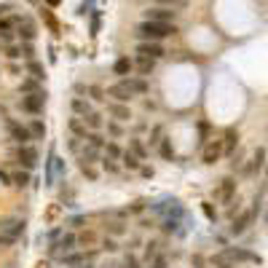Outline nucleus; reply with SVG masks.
I'll list each match as a JSON object with an SVG mask.
<instances>
[{"instance_id":"1","label":"nucleus","mask_w":268,"mask_h":268,"mask_svg":"<svg viewBox=\"0 0 268 268\" xmlns=\"http://www.w3.org/2000/svg\"><path fill=\"white\" fill-rule=\"evenodd\" d=\"M143 94H148V81L140 75H126L105 89V97H110L113 102H123V105H129L131 99L143 97Z\"/></svg>"},{"instance_id":"2","label":"nucleus","mask_w":268,"mask_h":268,"mask_svg":"<svg viewBox=\"0 0 268 268\" xmlns=\"http://www.w3.org/2000/svg\"><path fill=\"white\" fill-rule=\"evenodd\" d=\"M177 33V27L175 25H164V22H148L143 19L137 27H134V35L140 38V41H164V38H169V35H175Z\"/></svg>"},{"instance_id":"3","label":"nucleus","mask_w":268,"mask_h":268,"mask_svg":"<svg viewBox=\"0 0 268 268\" xmlns=\"http://www.w3.org/2000/svg\"><path fill=\"white\" fill-rule=\"evenodd\" d=\"M75 247H78V236H75L73 231H67V233L57 231V233H54L51 255H57V257H65V255H70V252H75Z\"/></svg>"},{"instance_id":"4","label":"nucleus","mask_w":268,"mask_h":268,"mask_svg":"<svg viewBox=\"0 0 268 268\" xmlns=\"http://www.w3.org/2000/svg\"><path fill=\"white\" fill-rule=\"evenodd\" d=\"M19 107L25 115H41L43 107H46V91H35V94H22L19 99Z\"/></svg>"},{"instance_id":"5","label":"nucleus","mask_w":268,"mask_h":268,"mask_svg":"<svg viewBox=\"0 0 268 268\" xmlns=\"http://www.w3.org/2000/svg\"><path fill=\"white\" fill-rule=\"evenodd\" d=\"M6 129H9L11 140H14L17 145H30V140H33V134H30V126L14 121V118H6Z\"/></svg>"},{"instance_id":"6","label":"nucleus","mask_w":268,"mask_h":268,"mask_svg":"<svg viewBox=\"0 0 268 268\" xmlns=\"http://www.w3.org/2000/svg\"><path fill=\"white\" fill-rule=\"evenodd\" d=\"M134 54H140V57H148V59H156V62H159L167 51H164V46H161L159 41H140V43H137V51H134Z\"/></svg>"},{"instance_id":"7","label":"nucleus","mask_w":268,"mask_h":268,"mask_svg":"<svg viewBox=\"0 0 268 268\" xmlns=\"http://www.w3.org/2000/svg\"><path fill=\"white\" fill-rule=\"evenodd\" d=\"M145 19H148V22H164V25H175V22H177V11L161 9V6H153V9L145 11Z\"/></svg>"},{"instance_id":"8","label":"nucleus","mask_w":268,"mask_h":268,"mask_svg":"<svg viewBox=\"0 0 268 268\" xmlns=\"http://www.w3.org/2000/svg\"><path fill=\"white\" fill-rule=\"evenodd\" d=\"M233 196H236V180H233V177L220 180V185H217V191H215V199H217L220 204H231Z\"/></svg>"},{"instance_id":"9","label":"nucleus","mask_w":268,"mask_h":268,"mask_svg":"<svg viewBox=\"0 0 268 268\" xmlns=\"http://www.w3.org/2000/svg\"><path fill=\"white\" fill-rule=\"evenodd\" d=\"M17 161H19V167L22 169H35V164H38V151L33 145H19V151H17Z\"/></svg>"},{"instance_id":"10","label":"nucleus","mask_w":268,"mask_h":268,"mask_svg":"<svg viewBox=\"0 0 268 268\" xmlns=\"http://www.w3.org/2000/svg\"><path fill=\"white\" fill-rule=\"evenodd\" d=\"M223 156H225V153H223V143H220V140H212V143L204 145L201 161H204V164H217Z\"/></svg>"},{"instance_id":"11","label":"nucleus","mask_w":268,"mask_h":268,"mask_svg":"<svg viewBox=\"0 0 268 268\" xmlns=\"http://www.w3.org/2000/svg\"><path fill=\"white\" fill-rule=\"evenodd\" d=\"M107 115L113 118V121H131V110H129V105H123V102H113L110 99L107 102Z\"/></svg>"},{"instance_id":"12","label":"nucleus","mask_w":268,"mask_h":268,"mask_svg":"<svg viewBox=\"0 0 268 268\" xmlns=\"http://www.w3.org/2000/svg\"><path fill=\"white\" fill-rule=\"evenodd\" d=\"M94 255H97V249H94V252H70V255L59 257V260H62V263H65L67 268H81L83 263H89Z\"/></svg>"},{"instance_id":"13","label":"nucleus","mask_w":268,"mask_h":268,"mask_svg":"<svg viewBox=\"0 0 268 268\" xmlns=\"http://www.w3.org/2000/svg\"><path fill=\"white\" fill-rule=\"evenodd\" d=\"M255 220V209H247V212H241L239 217H233V225H231V233L233 236H239V233H244L249 228V223Z\"/></svg>"},{"instance_id":"14","label":"nucleus","mask_w":268,"mask_h":268,"mask_svg":"<svg viewBox=\"0 0 268 268\" xmlns=\"http://www.w3.org/2000/svg\"><path fill=\"white\" fill-rule=\"evenodd\" d=\"M17 22V30H19V38H22V43H33V38H35V25L30 22L27 17H22V19H14Z\"/></svg>"},{"instance_id":"15","label":"nucleus","mask_w":268,"mask_h":268,"mask_svg":"<svg viewBox=\"0 0 268 268\" xmlns=\"http://www.w3.org/2000/svg\"><path fill=\"white\" fill-rule=\"evenodd\" d=\"M70 110H73V115H78V118H86L89 113H94L91 102L86 97H73V99H70Z\"/></svg>"},{"instance_id":"16","label":"nucleus","mask_w":268,"mask_h":268,"mask_svg":"<svg viewBox=\"0 0 268 268\" xmlns=\"http://www.w3.org/2000/svg\"><path fill=\"white\" fill-rule=\"evenodd\" d=\"M67 131H70V137H78V140H86V137H89V129H86L83 118H78V115H73V118L67 121Z\"/></svg>"},{"instance_id":"17","label":"nucleus","mask_w":268,"mask_h":268,"mask_svg":"<svg viewBox=\"0 0 268 268\" xmlns=\"http://www.w3.org/2000/svg\"><path fill=\"white\" fill-rule=\"evenodd\" d=\"M225 252L236 260V265H239V263H257V260H260L257 255H252V252L241 249V247H225Z\"/></svg>"},{"instance_id":"18","label":"nucleus","mask_w":268,"mask_h":268,"mask_svg":"<svg viewBox=\"0 0 268 268\" xmlns=\"http://www.w3.org/2000/svg\"><path fill=\"white\" fill-rule=\"evenodd\" d=\"M265 167V148H257L255 153H252V161L244 167V175H252V172H260Z\"/></svg>"},{"instance_id":"19","label":"nucleus","mask_w":268,"mask_h":268,"mask_svg":"<svg viewBox=\"0 0 268 268\" xmlns=\"http://www.w3.org/2000/svg\"><path fill=\"white\" fill-rule=\"evenodd\" d=\"M121 156H123L121 145H118L115 140H107L105 148H102V159H110V161H118V164H121Z\"/></svg>"},{"instance_id":"20","label":"nucleus","mask_w":268,"mask_h":268,"mask_svg":"<svg viewBox=\"0 0 268 268\" xmlns=\"http://www.w3.org/2000/svg\"><path fill=\"white\" fill-rule=\"evenodd\" d=\"M209 265H212V268H236V260L223 249V252H217V255L209 257Z\"/></svg>"},{"instance_id":"21","label":"nucleus","mask_w":268,"mask_h":268,"mask_svg":"<svg viewBox=\"0 0 268 268\" xmlns=\"http://www.w3.org/2000/svg\"><path fill=\"white\" fill-rule=\"evenodd\" d=\"M0 231L9 236V239H17V236L25 231V220H6V223L0 225Z\"/></svg>"},{"instance_id":"22","label":"nucleus","mask_w":268,"mask_h":268,"mask_svg":"<svg viewBox=\"0 0 268 268\" xmlns=\"http://www.w3.org/2000/svg\"><path fill=\"white\" fill-rule=\"evenodd\" d=\"M129 153H134L140 161H145V159H148V153H151V148H148L140 137H131V140H129Z\"/></svg>"},{"instance_id":"23","label":"nucleus","mask_w":268,"mask_h":268,"mask_svg":"<svg viewBox=\"0 0 268 268\" xmlns=\"http://www.w3.org/2000/svg\"><path fill=\"white\" fill-rule=\"evenodd\" d=\"M156 151H159V156H161L164 161H175V159H177V151H175V145H172V140H169V137H164Z\"/></svg>"},{"instance_id":"24","label":"nucleus","mask_w":268,"mask_h":268,"mask_svg":"<svg viewBox=\"0 0 268 268\" xmlns=\"http://www.w3.org/2000/svg\"><path fill=\"white\" fill-rule=\"evenodd\" d=\"M220 143H223V153L225 156L233 153V148L239 145V131H236V129H225V134H223V140H220Z\"/></svg>"},{"instance_id":"25","label":"nucleus","mask_w":268,"mask_h":268,"mask_svg":"<svg viewBox=\"0 0 268 268\" xmlns=\"http://www.w3.org/2000/svg\"><path fill=\"white\" fill-rule=\"evenodd\" d=\"M99 159H102V153L94 151V148H89V145H83V151L78 153V164H91V167H94Z\"/></svg>"},{"instance_id":"26","label":"nucleus","mask_w":268,"mask_h":268,"mask_svg":"<svg viewBox=\"0 0 268 268\" xmlns=\"http://www.w3.org/2000/svg\"><path fill=\"white\" fill-rule=\"evenodd\" d=\"M131 62H134V70H137V73H140V75H148V73H151V70L156 67V59L140 57V54H137V57H134Z\"/></svg>"},{"instance_id":"27","label":"nucleus","mask_w":268,"mask_h":268,"mask_svg":"<svg viewBox=\"0 0 268 268\" xmlns=\"http://www.w3.org/2000/svg\"><path fill=\"white\" fill-rule=\"evenodd\" d=\"M121 167H123V169H129V172H140V167H143V161H140L134 153L123 151V156H121Z\"/></svg>"},{"instance_id":"28","label":"nucleus","mask_w":268,"mask_h":268,"mask_svg":"<svg viewBox=\"0 0 268 268\" xmlns=\"http://www.w3.org/2000/svg\"><path fill=\"white\" fill-rule=\"evenodd\" d=\"M105 143L107 140L102 137V131H89V137L83 140V145H89V148H94V151H99V153H102V148H105Z\"/></svg>"},{"instance_id":"29","label":"nucleus","mask_w":268,"mask_h":268,"mask_svg":"<svg viewBox=\"0 0 268 268\" xmlns=\"http://www.w3.org/2000/svg\"><path fill=\"white\" fill-rule=\"evenodd\" d=\"M83 123H86V129H89V131H99L102 126H105V121H102V113H97V110L86 115V118H83Z\"/></svg>"},{"instance_id":"30","label":"nucleus","mask_w":268,"mask_h":268,"mask_svg":"<svg viewBox=\"0 0 268 268\" xmlns=\"http://www.w3.org/2000/svg\"><path fill=\"white\" fill-rule=\"evenodd\" d=\"M113 70H115V75H121V78H126V75H129V73H131V70H134V62H131L129 57H121V59H118V62H115V65H113Z\"/></svg>"},{"instance_id":"31","label":"nucleus","mask_w":268,"mask_h":268,"mask_svg":"<svg viewBox=\"0 0 268 268\" xmlns=\"http://www.w3.org/2000/svg\"><path fill=\"white\" fill-rule=\"evenodd\" d=\"M27 126H30V134H33V140H43V137H46V123L41 121V118H33V121H30Z\"/></svg>"},{"instance_id":"32","label":"nucleus","mask_w":268,"mask_h":268,"mask_svg":"<svg viewBox=\"0 0 268 268\" xmlns=\"http://www.w3.org/2000/svg\"><path fill=\"white\" fill-rule=\"evenodd\" d=\"M105 233L110 236V239H118V236H123V233H126V225L121 223V220H113V223H107V225H105Z\"/></svg>"},{"instance_id":"33","label":"nucleus","mask_w":268,"mask_h":268,"mask_svg":"<svg viewBox=\"0 0 268 268\" xmlns=\"http://www.w3.org/2000/svg\"><path fill=\"white\" fill-rule=\"evenodd\" d=\"M27 70H30V75H33L35 81H43V78H46L43 65H41V62H35V59H30V62H27Z\"/></svg>"},{"instance_id":"34","label":"nucleus","mask_w":268,"mask_h":268,"mask_svg":"<svg viewBox=\"0 0 268 268\" xmlns=\"http://www.w3.org/2000/svg\"><path fill=\"white\" fill-rule=\"evenodd\" d=\"M156 6H161V9H172V11H180L188 6V0H153Z\"/></svg>"},{"instance_id":"35","label":"nucleus","mask_w":268,"mask_h":268,"mask_svg":"<svg viewBox=\"0 0 268 268\" xmlns=\"http://www.w3.org/2000/svg\"><path fill=\"white\" fill-rule=\"evenodd\" d=\"M94 244H97V233L94 231H83L78 236V247H94Z\"/></svg>"},{"instance_id":"36","label":"nucleus","mask_w":268,"mask_h":268,"mask_svg":"<svg viewBox=\"0 0 268 268\" xmlns=\"http://www.w3.org/2000/svg\"><path fill=\"white\" fill-rule=\"evenodd\" d=\"M107 134H110V140H121L123 137V126L110 118V121H107Z\"/></svg>"},{"instance_id":"37","label":"nucleus","mask_w":268,"mask_h":268,"mask_svg":"<svg viewBox=\"0 0 268 268\" xmlns=\"http://www.w3.org/2000/svg\"><path fill=\"white\" fill-rule=\"evenodd\" d=\"M118 268H143V263H140L137 255H131V252H129V255H123V260L118 263Z\"/></svg>"},{"instance_id":"38","label":"nucleus","mask_w":268,"mask_h":268,"mask_svg":"<svg viewBox=\"0 0 268 268\" xmlns=\"http://www.w3.org/2000/svg\"><path fill=\"white\" fill-rule=\"evenodd\" d=\"M35 91H43L41 89V81H35V78H30V81L22 83V94H35Z\"/></svg>"},{"instance_id":"39","label":"nucleus","mask_w":268,"mask_h":268,"mask_svg":"<svg viewBox=\"0 0 268 268\" xmlns=\"http://www.w3.org/2000/svg\"><path fill=\"white\" fill-rule=\"evenodd\" d=\"M99 161H102V169H105L107 175H118V172L123 169V167H121V164H118V161H110V159H99Z\"/></svg>"},{"instance_id":"40","label":"nucleus","mask_w":268,"mask_h":268,"mask_svg":"<svg viewBox=\"0 0 268 268\" xmlns=\"http://www.w3.org/2000/svg\"><path fill=\"white\" fill-rule=\"evenodd\" d=\"M164 140V126L156 123L153 129H151V148H159V143Z\"/></svg>"},{"instance_id":"41","label":"nucleus","mask_w":268,"mask_h":268,"mask_svg":"<svg viewBox=\"0 0 268 268\" xmlns=\"http://www.w3.org/2000/svg\"><path fill=\"white\" fill-rule=\"evenodd\" d=\"M14 185H17V188H27L30 185V172L27 169L17 172V175H14Z\"/></svg>"},{"instance_id":"42","label":"nucleus","mask_w":268,"mask_h":268,"mask_svg":"<svg viewBox=\"0 0 268 268\" xmlns=\"http://www.w3.org/2000/svg\"><path fill=\"white\" fill-rule=\"evenodd\" d=\"M156 255H161V244H159V241H151V244L145 247V260L151 263V260H153Z\"/></svg>"},{"instance_id":"43","label":"nucleus","mask_w":268,"mask_h":268,"mask_svg":"<svg viewBox=\"0 0 268 268\" xmlns=\"http://www.w3.org/2000/svg\"><path fill=\"white\" fill-rule=\"evenodd\" d=\"M86 91H89V94H91V99H97V102L107 99V97H105V89H99V86H86L83 94H86Z\"/></svg>"},{"instance_id":"44","label":"nucleus","mask_w":268,"mask_h":268,"mask_svg":"<svg viewBox=\"0 0 268 268\" xmlns=\"http://www.w3.org/2000/svg\"><path fill=\"white\" fill-rule=\"evenodd\" d=\"M6 57H9V59H22V46L9 43V46H6Z\"/></svg>"},{"instance_id":"45","label":"nucleus","mask_w":268,"mask_h":268,"mask_svg":"<svg viewBox=\"0 0 268 268\" xmlns=\"http://www.w3.org/2000/svg\"><path fill=\"white\" fill-rule=\"evenodd\" d=\"M78 167H81V175H83V177H89L91 183H94V180L99 177V175H97V169H94L91 164H78Z\"/></svg>"},{"instance_id":"46","label":"nucleus","mask_w":268,"mask_h":268,"mask_svg":"<svg viewBox=\"0 0 268 268\" xmlns=\"http://www.w3.org/2000/svg\"><path fill=\"white\" fill-rule=\"evenodd\" d=\"M151 268H169V260H167V255H156L153 260H151Z\"/></svg>"},{"instance_id":"47","label":"nucleus","mask_w":268,"mask_h":268,"mask_svg":"<svg viewBox=\"0 0 268 268\" xmlns=\"http://www.w3.org/2000/svg\"><path fill=\"white\" fill-rule=\"evenodd\" d=\"M102 249H105V252H118L121 247H118V241H115V239H110V236H107V239L102 241Z\"/></svg>"},{"instance_id":"48","label":"nucleus","mask_w":268,"mask_h":268,"mask_svg":"<svg viewBox=\"0 0 268 268\" xmlns=\"http://www.w3.org/2000/svg\"><path fill=\"white\" fill-rule=\"evenodd\" d=\"M201 209H204V215H207L209 220H217V212H215V209H212V204H204V207H201Z\"/></svg>"},{"instance_id":"49","label":"nucleus","mask_w":268,"mask_h":268,"mask_svg":"<svg viewBox=\"0 0 268 268\" xmlns=\"http://www.w3.org/2000/svg\"><path fill=\"white\" fill-rule=\"evenodd\" d=\"M140 175H143V177H153V169H151V167H145V164H143V167H140Z\"/></svg>"},{"instance_id":"50","label":"nucleus","mask_w":268,"mask_h":268,"mask_svg":"<svg viewBox=\"0 0 268 268\" xmlns=\"http://www.w3.org/2000/svg\"><path fill=\"white\" fill-rule=\"evenodd\" d=\"M191 263H193L196 268H201V265H204V257H201V255H193V260H191Z\"/></svg>"},{"instance_id":"51","label":"nucleus","mask_w":268,"mask_h":268,"mask_svg":"<svg viewBox=\"0 0 268 268\" xmlns=\"http://www.w3.org/2000/svg\"><path fill=\"white\" fill-rule=\"evenodd\" d=\"M46 3H49V6H59V0H46Z\"/></svg>"},{"instance_id":"52","label":"nucleus","mask_w":268,"mask_h":268,"mask_svg":"<svg viewBox=\"0 0 268 268\" xmlns=\"http://www.w3.org/2000/svg\"><path fill=\"white\" fill-rule=\"evenodd\" d=\"M265 175H268V164H265Z\"/></svg>"},{"instance_id":"53","label":"nucleus","mask_w":268,"mask_h":268,"mask_svg":"<svg viewBox=\"0 0 268 268\" xmlns=\"http://www.w3.org/2000/svg\"><path fill=\"white\" fill-rule=\"evenodd\" d=\"M107 268H113V265H107Z\"/></svg>"}]
</instances>
